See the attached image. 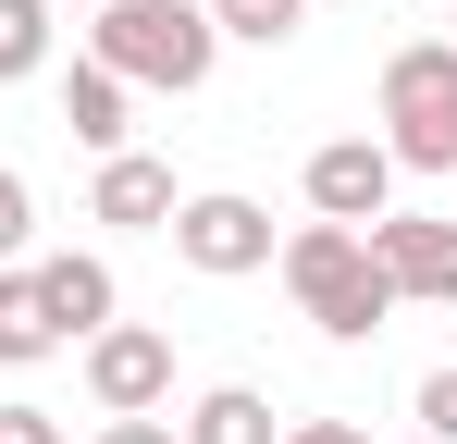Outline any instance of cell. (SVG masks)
Returning a JSON list of instances; mask_svg holds the SVG:
<instances>
[{
	"instance_id": "cell-15",
	"label": "cell",
	"mask_w": 457,
	"mask_h": 444,
	"mask_svg": "<svg viewBox=\"0 0 457 444\" xmlns=\"http://www.w3.org/2000/svg\"><path fill=\"white\" fill-rule=\"evenodd\" d=\"M25 234H37V185H25V173L0 160V272L25 259Z\"/></svg>"
},
{
	"instance_id": "cell-4",
	"label": "cell",
	"mask_w": 457,
	"mask_h": 444,
	"mask_svg": "<svg viewBox=\"0 0 457 444\" xmlns=\"http://www.w3.org/2000/svg\"><path fill=\"white\" fill-rule=\"evenodd\" d=\"M173 259L186 272H211V284H235V272H272V210L260 198H235V185H211V198H173Z\"/></svg>"
},
{
	"instance_id": "cell-8",
	"label": "cell",
	"mask_w": 457,
	"mask_h": 444,
	"mask_svg": "<svg viewBox=\"0 0 457 444\" xmlns=\"http://www.w3.org/2000/svg\"><path fill=\"white\" fill-rule=\"evenodd\" d=\"M173 160H149V148H112L99 160V185H87V222H124V234H161L173 222Z\"/></svg>"
},
{
	"instance_id": "cell-16",
	"label": "cell",
	"mask_w": 457,
	"mask_h": 444,
	"mask_svg": "<svg viewBox=\"0 0 457 444\" xmlns=\"http://www.w3.org/2000/svg\"><path fill=\"white\" fill-rule=\"evenodd\" d=\"M420 432L457 444V370H420Z\"/></svg>"
},
{
	"instance_id": "cell-20",
	"label": "cell",
	"mask_w": 457,
	"mask_h": 444,
	"mask_svg": "<svg viewBox=\"0 0 457 444\" xmlns=\"http://www.w3.org/2000/svg\"><path fill=\"white\" fill-rule=\"evenodd\" d=\"M50 12H99V0H50Z\"/></svg>"
},
{
	"instance_id": "cell-5",
	"label": "cell",
	"mask_w": 457,
	"mask_h": 444,
	"mask_svg": "<svg viewBox=\"0 0 457 444\" xmlns=\"http://www.w3.org/2000/svg\"><path fill=\"white\" fill-rule=\"evenodd\" d=\"M359 247H371V272L395 284V308H457V222L383 210V222H359Z\"/></svg>"
},
{
	"instance_id": "cell-18",
	"label": "cell",
	"mask_w": 457,
	"mask_h": 444,
	"mask_svg": "<svg viewBox=\"0 0 457 444\" xmlns=\"http://www.w3.org/2000/svg\"><path fill=\"white\" fill-rule=\"evenodd\" d=\"M99 444H186V432H173V420L149 407V420H99Z\"/></svg>"
},
{
	"instance_id": "cell-21",
	"label": "cell",
	"mask_w": 457,
	"mask_h": 444,
	"mask_svg": "<svg viewBox=\"0 0 457 444\" xmlns=\"http://www.w3.org/2000/svg\"><path fill=\"white\" fill-rule=\"evenodd\" d=\"M408 444H433V432H408Z\"/></svg>"
},
{
	"instance_id": "cell-2",
	"label": "cell",
	"mask_w": 457,
	"mask_h": 444,
	"mask_svg": "<svg viewBox=\"0 0 457 444\" xmlns=\"http://www.w3.org/2000/svg\"><path fill=\"white\" fill-rule=\"evenodd\" d=\"M285 296H297L334 346H371L383 321H395V284L371 272L359 222H297V234H285Z\"/></svg>"
},
{
	"instance_id": "cell-9",
	"label": "cell",
	"mask_w": 457,
	"mask_h": 444,
	"mask_svg": "<svg viewBox=\"0 0 457 444\" xmlns=\"http://www.w3.org/2000/svg\"><path fill=\"white\" fill-rule=\"evenodd\" d=\"M37 308H50V333H62V346H87V333H112L124 284H112V259L62 247V259H37Z\"/></svg>"
},
{
	"instance_id": "cell-11",
	"label": "cell",
	"mask_w": 457,
	"mask_h": 444,
	"mask_svg": "<svg viewBox=\"0 0 457 444\" xmlns=\"http://www.w3.org/2000/svg\"><path fill=\"white\" fill-rule=\"evenodd\" d=\"M186 444H285V420H272L260 382H211V395L186 407Z\"/></svg>"
},
{
	"instance_id": "cell-12",
	"label": "cell",
	"mask_w": 457,
	"mask_h": 444,
	"mask_svg": "<svg viewBox=\"0 0 457 444\" xmlns=\"http://www.w3.org/2000/svg\"><path fill=\"white\" fill-rule=\"evenodd\" d=\"M50 346H62V333H50V308H37V272L12 259V272H0V370L50 358Z\"/></svg>"
},
{
	"instance_id": "cell-6",
	"label": "cell",
	"mask_w": 457,
	"mask_h": 444,
	"mask_svg": "<svg viewBox=\"0 0 457 444\" xmlns=\"http://www.w3.org/2000/svg\"><path fill=\"white\" fill-rule=\"evenodd\" d=\"M87 395H99V420H149L173 395V333H149V321L87 333Z\"/></svg>"
},
{
	"instance_id": "cell-19",
	"label": "cell",
	"mask_w": 457,
	"mask_h": 444,
	"mask_svg": "<svg viewBox=\"0 0 457 444\" xmlns=\"http://www.w3.org/2000/svg\"><path fill=\"white\" fill-rule=\"evenodd\" d=\"M285 444H371L359 420H285Z\"/></svg>"
},
{
	"instance_id": "cell-10",
	"label": "cell",
	"mask_w": 457,
	"mask_h": 444,
	"mask_svg": "<svg viewBox=\"0 0 457 444\" xmlns=\"http://www.w3.org/2000/svg\"><path fill=\"white\" fill-rule=\"evenodd\" d=\"M124 111H137V86H124V74H99V62H75V74H62V124H75V148H99V160H112V148L137 136Z\"/></svg>"
},
{
	"instance_id": "cell-13",
	"label": "cell",
	"mask_w": 457,
	"mask_h": 444,
	"mask_svg": "<svg viewBox=\"0 0 457 444\" xmlns=\"http://www.w3.org/2000/svg\"><path fill=\"white\" fill-rule=\"evenodd\" d=\"M198 12H211L223 37H247V50H285V37L309 25V0H198Z\"/></svg>"
},
{
	"instance_id": "cell-3",
	"label": "cell",
	"mask_w": 457,
	"mask_h": 444,
	"mask_svg": "<svg viewBox=\"0 0 457 444\" xmlns=\"http://www.w3.org/2000/svg\"><path fill=\"white\" fill-rule=\"evenodd\" d=\"M383 148L395 173H457V37H408L383 62Z\"/></svg>"
},
{
	"instance_id": "cell-1",
	"label": "cell",
	"mask_w": 457,
	"mask_h": 444,
	"mask_svg": "<svg viewBox=\"0 0 457 444\" xmlns=\"http://www.w3.org/2000/svg\"><path fill=\"white\" fill-rule=\"evenodd\" d=\"M87 62L124 74V86H211V62H223V25L198 12V0H99L87 12Z\"/></svg>"
},
{
	"instance_id": "cell-14",
	"label": "cell",
	"mask_w": 457,
	"mask_h": 444,
	"mask_svg": "<svg viewBox=\"0 0 457 444\" xmlns=\"http://www.w3.org/2000/svg\"><path fill=\"white\" fill-rule=\"evenodd\" d=\"M37 62H50V0H0V86H25Z\"/></svg>"
},
{
	"instance_id": "cell-7",
	"label": "cell",
	"mask_w": 457,
	"mask_h": 444,
	"mask_svg": "<svg viewBox=\"0 0 457 444\" xmlns=\"http://www.w3.org/2000/svg\"><path fill=\"white\" fill-rule=\"evenodd\" d=\"M309 210H321V222H383V210H395V148H383V136L309 148Z\"/></svg>"
},
{
	"instance_id": "cell-17",
	"label": "cell",
	"mask_w": 457,
	"mask_h": 444,
	"mask_svg": "<svg viewBox=\"0 0 457 444\" xmlns=\"http://www.w3.org/2000/svg\"><path fill=\"white\" fill-rule=\"evenodd\" d=\"M0 444H62V420H50V407H25V395H12V407H0Z\"/></svg>"
}]
</instances>
